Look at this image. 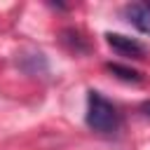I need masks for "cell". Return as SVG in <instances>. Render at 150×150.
<instances>
[{
  "label": "cell",
  "instance_id": "obj_6",
  "mask_svg": "<svg viewBox=\"0 0 150 150\" xmlns=\"http://www.w3.org/2000/svg\"><path fill=\"white\" fill-rule=\"evenodd\" d=\"M148 7H150V2H148Z\"/></svg>",
  "mask_w": 150,
  "mask_h": 150
},
{
  "label": "cell",
  "instance_id": "obj_3",
  "mask_svg": "<svg viewBox=\"0 0 150 150\" xmlns=\"http://www.w3.org/2000/svg\"><path fill=\"white\" fill-rule=\"evenodd\" d=\"M122 12H124L127 21H129L136 30L150 35V7H148V5H143V2H131V5H124Z\"/></svg>",
  "mask_w": 150,
  "mask_h": 150
},
{
  "label": "cell",
  "instance_id": "obj_5",
  "mask_svg": "<svg viewBox=\"0 0 150 150\" xmlns=\"http://www.w3.org/2000/svg\"><path fill=\"white\" fill-rule=\"evenodd\" d=\"M141 112L150 117V101H143V103H141Z\"/></svg>",
  "mask_w": 150,
  "mask_h": 150
},
{
  "label": "cell",
  "instance_id": "obj_2",
  "mask_svg": "<svg viewBox=\"0 0 150 150\" xmlns=\"http://www.w3.org/2000/svg\"><path fill=\"white\" fill-rule=\"evenodd\" d=\"M105 42H108L120 56L143 59V54H145V47H143L136 38H129V35H122V33H105Z\"/></svg>",
  "mask_w": 150,
  "mask_h": 150
},
{
  "label": "cell",
  "instance_id": "obj_1",
  "mask_svg": "<svg viewBox=\"0 0 150 150\" xmlns=\"http://www.w3.org/2000/svg\"><path fill=\"white\" fill-rule=\"evenodd\" d=\"M84 122L91 131L96 134H115L120 129V112L117 108L98 91H89L87 94V115Z\"/></svg>",
  "mask_w": 150,
  "mask_h": 150
},
{
  "label": "cell",
  "instance_id": "obj_4",
  "mask_svg": "<svg viewBox=\"0 0 150 150\" xmlns=\"http://www.w3.org/2000/svg\"><path fill=\"white\" fill-rule=\"evenodd\" d=\"M105 70H110L115 77H120V80H124V82L138 84V82L143 80V75H141L138 70H134V68H129V66H122V63H105Z\"/></svg>",
  "mask_w": 150,
  "mask_h": 150
}]
</instances>
